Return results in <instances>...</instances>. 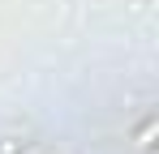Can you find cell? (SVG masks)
Here are the masks:
<instances>
[{
	"instance_id": "6da1fadb",
	"label": "cell",
	"mask_w": 159,
	"mask_h": 154,
	"mask_svg": "<svg viewBox=\"0 0 159 154\" xmlns=\"http://www.w3.org/2000/svg\"><path fill=\"white\" fill-rule=\"evenodd\" d=\"M151 137H155V124H142V133H138V146H151Z\"/></svg>"
}]
</instances>
